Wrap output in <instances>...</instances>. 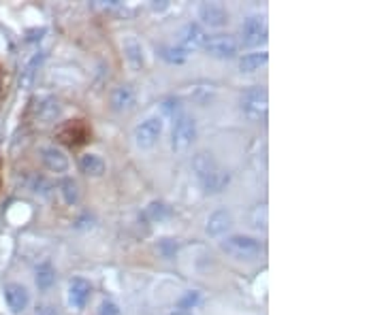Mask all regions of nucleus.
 <instances>
[{
	"label": "nucleus",
	"instance_id": "obj_22",
	"mask_svg": "<svg viewBox=\"0 0 384 315\" xmlns=\"http://www.w3.org/2000/svg\"><path fill=\"white\" fill-rule=\"evenodd\" d=\"M171 215V209L165 205V202H152L145 211V217H150L152 221H163Z\"/></svg>",
	"mask_w": 384,
	"mask_h": 315
},
{
	"label": "nucleus",
	"instance_id": "obj_16",
	"mask_svg": "<svg viewBox=\"0 0 384 315\" xmlns=\"http://www.w3.org/2000/svg\"><path fill=\"white\" fill-rule=\"evenodd\" d=\"M124 54H126V60H128V64L132 66V69L139 71L143 66V47H141V43L134 36H128L124 41Z\"/></svg>",
	"mask_w": 384,
	"mask_h": 315
},
{
	"label": "nucleus",
	"instance_id": "obj_6",
	"mask_svg": "<svg viewBox=\"0 0 384 315\" xmlns=\"http://www.w3.org/2000/svg\"><path fill=\"white\" fill-rule=\"evenodd\" d=\"M203 47L208 50L210 56L214 58H235L237 56V41L233 36H227V34H216V36H208L205 45Z\"/></svg>",
	"mask_w": 384,
	"mask_h": 315
},
{
	"label": "nucleus",
	"instance_id": "obj_18",
	"mask_svg": "<svg viewBox=\"0 0 384 315\" xmlns=\"http://www.w3.org/2000/svg\"><path fill=\"white\" fill-rule=\"evenodd\" d=\"M58 113H60V105H58V100L52 98V96L43 98V100L37 105V118H39L43 124L54 122V120L58 118Z\"/></svg>",
	"mask_w": 384,
	"mask_h": 315
},
{
	"label": "nucleus",
	"instance_id": "obj_26",
	"mask_svg": "<svg viewBox=\"0 0 384 315\" xmlns=\"http://www.w3.org/2000/svg\"><path fill=\"white\" fill-rule=\"evenodd\" d=\"M99 315H122L120 307L116 303H111V301H105L99 309Z\"/></svg>",
	"mask_w": 384,
	"mask_h": 315
},
{
	"label": "nucleus",
	"instance_id": "obj_14",
	"mask_svg": "<svg viewBox=\"0 0 384 315\" xmlns=\"http://www.w3.org/2000/svg\"><path fill=\"white\" fill-rule=\"evenodd\" d=\"M60 139L69 145H77V143H83L88 139V128L81 120H75V122H69L60 128Z\"/></svg>",
	"mask_w": 384,
	"mask_h": 315
},
{
	"label": "nucleus",
	"instance_id": "obj_19",
	"mask_svg": "<svg viewBox=\"0 0 384 315\" xmlns=\"http://www.w3.org/2000/svg\"><path fill=\"white\" fill-rule=\"evenodd\" d=\"M267 52H256V54H245L241 60H239V69H241V73H254V71H259L261 66L267 62Z\"/></svg>",
	"mask_w": 384,
	"mask_h": 315
},
{
	"label": "nucleus",
	"instance_id": "obj_10",
	"mask_svg": "<svg viewBox=\"0 0 384 315\" xmlns=\"http://www.w3.org/2000/svg\"><path fill=\"white\" fill-rule=\"evenodd\" d=\"M41 160L52 173H66L69 171V158L64 155L58 147H43L41 149Z\"/></svg>",
	"mask_w": 384,
	"mask_h": 315
},
{
	"label": "nucleus",
	"instance_id": "obj_3",
	"mask_svg": "<svg viewBox=\"0 0 384 315\" xmlns=\"http://www.w3.org/2000/svg\"><path fill=\"white\" fill-rule=\"evenodd\" d=\"M269 96L265 87H252L241 96V111L250 122H261L267 118Z\"/></svg>",
	"mask_w": 384,
	"mask_h": 315
},
{
	"label": "nucleus",
	"instance_id": "obj_25",
	"mask_svg": "<svg viewBox=\"0 0 384 315\" xmlns=\"http://www.w3.org/2000/svg\"><path fill=\"white\" fill-rule=\"evenodd\" d=\"M199 301H201L199 292H188L186 296H182V298H179L177 307H179V311H186V309H192V307H196V305H199Z\"/></svg>",
	"mask_w": 384,
	"mask_h": 315
},
{
	"label": "nucleus",
	"instance_id": "obj_15",
	"mask_svg": "<svg viewBox=\"0 0 384 315\" xmlns=\"http://www.w3.org/2000/svg\"><path fill=\"white\" fill-rule=\"evenodd\" d=\"M111 107L114 111H130L134 107V92L130 85H118L114 92H111Z\"/></svg>",
	"mask_w": 384,
	"mask_h": 315
},
{
	"label": "nucleus",
	"instance_id": "obj_1",
	"mask_svg": "<svg viewBox=\"0 0 384 315\" xmlns=\"http://www.w3.org/2000/svg\"><path fill=\"white\" fill-rule=\"evenodd\" d=\"M192 171H194V177L199 179L201 188L208 194H220L231 182V175L216 162V158L212 153H205V151L194 155Z\"/></svg>",
	"mask_w": 384,
	"mask_h": 315
},
{
	"label": "nucleus",
	"instance_id": "obj_24",
	"mask_svg": "<svg viewBox=\"0 0 384 315\" xmlns=\"http://www.w3.org/2000/svg\"><path fill=\"white\" fill-rule=\"evenodd\" d=\"M62 194H64V200L69 202V205H73V202H77V198H79L77 184H75V182H71V179H66V182L62 184Z\"/></svg>",
	"mask_w": 384,
	"mask_h": 315
},
{
	"label": "nucleus",
	"instance_id": "obj_8",
	"mask_svg": "<svg viewBox=\"0 0 384 315\" xmlns=\"http://www.w3.org/2000/svg\"><path fill=\"white\" fill-rule=\"evenodd\" d=\"M199 17L212 28H220L229 21V11L224 9L222 3H201Z\"/></svg>",
	"mask_w": 384,
	"mask_h": 315
},
{
	"label": "nucleus",
	"instance_id": "obj_2",
	"mask_svg": "<svg viewBox=\"0 0 384 315\" xmlns=\"http://www.w3.org/2000/svg\"><path fill=\"white\" fill-rule=\"evenodd\" d=\"M220 247L229 256H233L237 260H252V258L261 256V252H263L261 241H256L252 237H243V235H235V237L224 239L220 243Z\"/></svg>",
	"mask_w": 384,
	"mask_h": 315
},
{
	"label": "nucleus",
	"instance_id": "obj_11",
	"mask_svg": "<svg viewBox=\"0 0 384 315\" xmlns=\"http://www.w3.org/2000/svg\"><path fill=\"white\" fill-rule=\"evenodd\" d=\"M90 292H92V285H90L85 279H73L69 283V305L77 311H81L90 298Z\"/></svg>",
	"mask_w": 384,
	"mask_h": 315
},
{
	"label": "nucleus",
	"instance_id": "obj_13",
	"mask_svg": "<svg viewBox=\"0 0 384 315\" xmlns=\"http://www.w3.org/2000/svg\"><path fill=\"white\" fill-rule=\"evenodd\" d=\"M231 226H233V215H231V211H227V209H218V211L212 213L210 219H208V235H212V237H220V235L227 232Z\"/></svg>",
	"mask_w": 384,
	"mask_h": 315
},
{
	"label": "nucleus",
	"instance_id": "obj_4",
	"mask_svg": "<svg viewBox=\"0 0 384 315\" xmlns=\"http://www.w3.org/2000/svg\"><path fill=\"white\" fill-rule=\"evenodd\" d=\"M196 137V124L192 118L188 116H179L175 120V126H173V139H171V145L175 151H186L192 141Z\"/></svg>",
	"mask_w": 384,
	"mask_h": 315
},
{
	"label": "nucleus",
	"instance_id": "obj_20",
	"mask_svg": "<svg viewBox=\"0 0 384 315\" xmlns=\"http://www.w3.org/2000/svg\"><path fill=\"white\" fill-rule=\"evenodd\" d=\"M43 54H37L30 62H28V66L24 69V73H21V87L24 89H28L30 85H32V81H34V77H37V69L41 66V62H43Z\"/></svg>",
	"mask_w": 384,
	"mask_h": 315
},
{
	"label": "nucleus",
	"instance_id": "obj_27",
	"mask_svg": "<svg viewBox=\"0 0 384 315\" xmlns=\"http://www.w3.org/2000/svg\"><path fill=\"white\" fill-rule=\"evenodd\" d=\"M37 315H58V311L54 307H41L37 309Z\"/></svg>",
	"mask_w": 384,
	"mask_h": 315
},
{
	"label": "nucleus",
	"instance_id": "obj_9",
	"mask_svg": "<svg viewBox=\"0 0 384 315\" xmlns=\"http://www.w3.org/2000/svg\"><path fill=\"white\" fill-rule=\"evenodd\" d=\"M5 301H7V305L13 313H21L30 303L28 290L24 285H19V283H9L5 287Z\"/></svg>",
	"mask_w": 384,
	"mask_h": 315
},
{
	"label": "nucleus",
	"instance_id": "obj_23",
	"mask_svg": "<svg viewBox=\"0 0 384 315\" xmlns=\"http://www.w3.org/2000/svg\"><path fill=\"white\" fill-rule=\"evenodd\" d=\"M161 56L171 64H184L186 62V52L182 47H163Z\"/></svg>",
	"mask_w": 384,
	"mask_h": 315
},
{
	"label": "nucleus",
	"instance_id": "obj_5",
	"mask_svg": "<svg viewBox=\"0 0 384 315\" xmlns=\"http://www.w3.org/2000/svg\"><path fill=\"white\" fill-rule=\"evenodd\" d=\"M161 132H163V120L161 118H148L145 122H141L137 128H134V143H137L139 147H143V149H148L158 141Z\"/></svg>",
	"mask_w": 384,
	"mask_h": 315
},
{
	"label": "nucleus",
	"instance_id": "obj_28",
	"mask_svg": "<svg viewBox=\"0 0 384 315\" xmlns=\"http://www.w3.org/2000/svg\"><path fill=\"white\" fill-rule=\"evenodd\" d=\"M177 105H179L177 100H175V102H173V100H167V102H165V111H167V113H171V116H173L175 111H177Z\"/></svg>",
	"mask_w": 384,
	"mask_h": 315
},
{
	"label": "nucleus",
	"instance_id": "obj_21",
	"mask_svg": "<svg viewBox=\"0 0 384 315\" xmlns=\"http://www.w3.org/2000/svg\"><path fill=\"white\" fill-rule=\"evenodd\" d=\"M54 281H56L54 268H52L50 264L39 266V271H37V285H39L41 290H48V287H52Z\"/></svg>",
	"mask_w": 384,
	"mask_h": 315
},
{
	"label": "nucleus",
	"instance_id": "obj_12",
	"mask_svg": "<svg viewBox=\"0 0 384 315\" xmlns=\"http://www.w3.org/2000/svg\"><path fill=\"white\" fill-rule=\"evenodd\" d=\"M205 41H208V34L203 32V28L199 24H188L182 30V36H179V43H182V50L184 52L203 47V45H205Z\"/></svg>",
	"mask_w": 384,
	"mask_h": 315
},
{
	"label": "nucleus",
	"instance_id": "obj_17",
	"mask_svg": "<svg viewBox=\"0 0 384 315\" xmlns=\"http://www.w3.org/2000/svg\"><path fill=\"white\" fill-rule=\"evenodd\" d=\"M79 166L90 177H101L105 173V160L97 153H83L79 158Z\"/></svg>",
	"mask_w": 384,
	"mask_h": 315
},
{
	"label": "nucleus",
	"instance_id": "obj_29",
	"mask_svg": "<svg viewBox=\"0 0 384 315\" xmlns=\"http://www.w3.org/2000/svg\"><path fill=\"white\" fill-rule=\"evenodd\" d=\"M171 315H190L188 311H175V313H171Z\"/></svg>",
	"mask_w": 384,
	"mask_h": 315
},
{
	"label": "nucleus",
	"instance_id": "obj_7",
	"mask_svg": "<svg viewBox=\"0 0 384 315\" xmlns=\"http://www.w3.org/2000/svg\"><path fill=\"white\" fill-rule=\"evenodd\" d=\"M267 36V24L263 17H247L243 24H241V43L245 47H254L261 41H265Z\"/></svg>",
	"mask_w": 384,
	"mask_h": 315
}]
</instances>
